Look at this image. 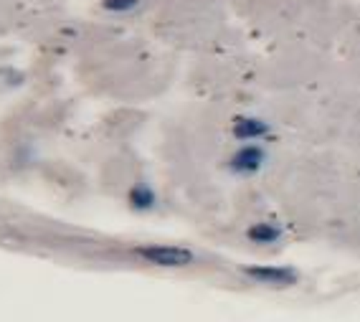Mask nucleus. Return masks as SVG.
<instances>
[{
    "label": "nucleus",
    "instance_id": "nucleus-3",
    "mask_svg": "<svg viewBox=\"0 0 360 322\" xmlns=\"http://www.w3.org/2000/svg\"><path fill=\"white\" fill-rule=\"evenodd\" d=\"M266 157H269L266 148H262L259 142H246V145H241V148L226 160V168L233 175L249 178V175H257L259 170L266 165Z\"/></svg>",
    "mask_w": 360,
    "mask_h": 322
},
{
    "label": "nucleus",
    "instance_id": "nucleus-2",
    "mask_svg": "<svg viewBox=\"0 0 360 322\" xmlns=\"http://www.w3.org/2000/svg\"><path fill=\"white\" fill-rule=\"evenodd\" d=\"M241 274L246 279L257 284H264V287H295L300 282V271L295 266H277V264H246L241 266Z\"/></svg>",
    "mask_w": 360,
    "mask_h": 322
},
{
    "label": "nucleus",
    "instance_id": "nucleus-4",
    "mask_svg": "<svg viewBox=\"0 0 360 322\" xmlns=\"http://www.w3.org/2000/svg\"><path fill=\"white\" fill-rule=\"evenodd\" d=\"M231 135L246 145V142H257V140H264V137H269L271 127H269V122H266V120H262V117L241 115V117H236V120H233Z\"/></svg>",
    "mask_w": 360,
    "mask_h": 322
},
{
    "label": "nucleus",
    "instance_id": "nucleus-7",
    "mask_svg": "<svg viewBox=\"0 0 360 322\" xmlns=\"http://www.w3.org/2000/svg\"><path fill=\"white\" fill-rule=\"evenodd\" d=\"M137 6H140V0H102V8L112 13H129Z\"/></svg>",
    "mask_w": 360,
    "mask_h": 322
},
{
    "label": "nucleus",
    "instance_id": "nucleus-6",
    "mask_svg": "<svg viewBox=\"0 0 360 322\" xmlns=\"http://www.w3.org/2000/svg\"><path fill=\"white\" fill-rule=\"evenodd\" d=\"M127 203H129V208H132V211L150 213L155 206H158V193H155L153 186H148L145 181H140V183H135V186L129 188Z\"/></svg>",
    "mask_w": 360,
    "mask_h": 322
},
{
    "label": "nucleus",
    "instance_id": "nucleus-5",
    "mask_svg": "<svg viewBox=\"0 0 360 322\" xmlns=\"http://www.w3.org/2000/svg\"><path fill=\"white\" fill-rule=\"evenodd\" d=\"M282 226L274 224V221H257V224H251L246 228V238L257 246H274L282 241Z\"/></svg>",
    "mask_w": 360,
    "mask_h": 322
},
{
    "label": "nucleus",
    "instance_id": "nucleus-1",
    "mask_svg": "<svg viewBox=\"0 0 360 322\" xmlns=\"http://www.w3.org/2000/svg\"><path fill=\"white\" fill-rule=\"evenodd\" d=\"M132 254L153 266H162V269H183V266L195 264V252H191L188 246L142 244V246H135Z\"/></svg>",
    "mask_w": 360,
    "mask_h": 322
}]
</instances>
